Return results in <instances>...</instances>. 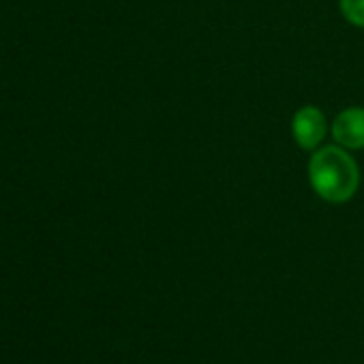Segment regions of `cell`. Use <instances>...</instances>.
<instances>
[{"mask_svg": "<svg viewBox=\"0 0 364 364\" xmlns=\"http://www.w3.org/2000/svg\"><path fill=\"white\" fill-rule=\"evenodd\" d=\"M309 180L313 191L330 202L343 204L353 198L360 185V171L355 161L341 146H326L309 161Z\"/></svg>", "mask_w": 364, "mask_h": 364, "instance_id": "cell-1", "label": "cell"}, {"mask_svg": "<svg viewBox=\"0 0 364 364\" xmlns=\"http://www.w3.org/2000/svg\"><path fill=\"white\" fill-rule=\"evenodd\" d=\"M345 20L358 28H364V0H338Z\"/></svg>", "mask_w": 364, "mask_h": 364, "instance_id": "cell-4", "label": "cell"}, {"mask_svg": "<svg viewBox=\"0 0 364 364\" xmlns=\"http://www.w3.org/2000/svg\"><path fill=\"white\" fill-rule=\"evenodd\" d=\"M332 135L341 148H364V107H349L341 112L332 122Z\"/></svg>", "mask_w": 364, "mask_h": 364, "instance_id": "cell-3", "label": "cell"}, {"mask_svg": "<svg viewBox=\"0 0 364 364\" xmlns=\"http://www.w3.org/2000/svg\"><path fill=\"white\" fill-rule=\"evenodd\" d=\"M291 133L302 150H313L321 144L326 135V116L315 105H304L294 114Z\"/></svg>", "mask_w": 364, "mask_h": 364, "instance_id": "cell-2", "label": "cell"}]
</instances>
